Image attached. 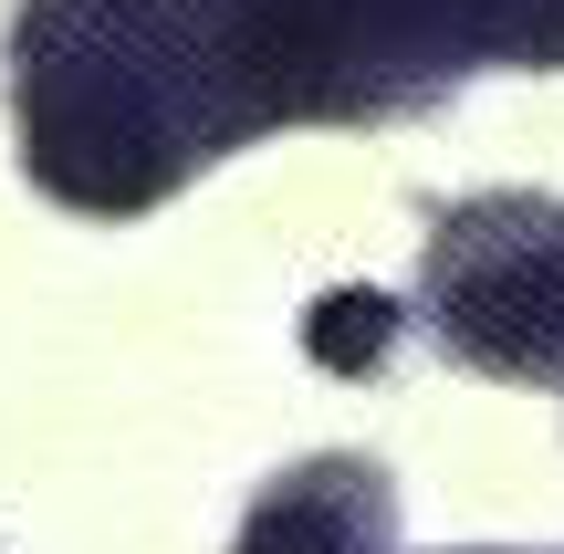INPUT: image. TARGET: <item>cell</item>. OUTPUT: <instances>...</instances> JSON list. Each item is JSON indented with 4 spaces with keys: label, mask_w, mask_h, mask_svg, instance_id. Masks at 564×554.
I'll return each mask as SVG.
<instances>
[{
    "label": "cell",
    "mask_w": 564,
    "mask_h": 554,
    "mask_svg": "<svg viewBox=\"0 0 564 554\" xmlns=\"http://www.w3.org/2000/svg\"><path fill=\"white\" fill-rule=\"evenodd\" d=\"M440 0H21L11 126L42 199L137 220L272 126H377L460 84Z\"/></svg>",
    "instance_id": "6da1fadb"
},
{
    "label": "cell",
    "mask_w": 564,
    "mask_h": 554,
    "mask_svg": "<svg viewBox=\"0 0 564 554\" xmlns=\"http://www.w3.org/2000/svg\"><path fill=\"white\" fill-rule=\"evenodd\" d=\"M419 325L491 388H564V199L481 188L419 251Z\"/></svg>",
    "instance_id": "7a4b0ae2"
},
{
    "label": "cell",
    "mask_w": 564,
    "mask_h": 554,
    "mask_svg": "<svg viewBox=\"0 0 564 554\" xmlns=\"http://www.w3.org/2000/svg\"><path fill=\"white\" fill-rule=\"evenodd\" d=\"M230 554H398V481L366 450H314L251 492Z\"/></svg>",
    "instance_id": "3957f363"
},
{
    "label": "cell",
    "mask_w": 564,
    "mask_h": 554,
    "mask_svg": "<svg viewBox=\"0 0 564 554\" xmlns=\"http://www.w3.org/2000/svg\"><path fill=\"white\" fill-rule=\"evenodd\" d=\"M460 63H512V74H564V0H440Z\"/></svg>",
    "instance_id": "277c9868"
},
{
    "label": "cell",
    "mask_w": 564,
    "mask_h": 554,
    "mask_svg": "<svg viewBox=\"0 0 564 554\" xmlns=\"http://www.w3.org/2000/svg\"><path fill=\"white\" fill-rule=\"evenodd\" d=\"M303 356H314L324 377H377L387 356H398V304H387L377 283H335L303 314Z\"/></svg>",
    "instance_id": "5b68a950"
}]
</instances>
